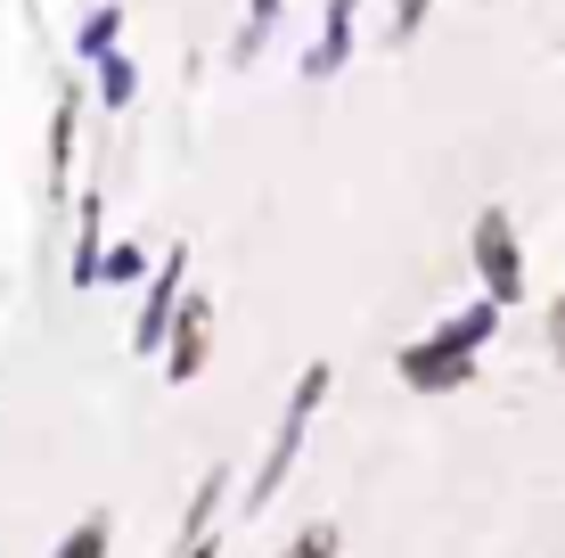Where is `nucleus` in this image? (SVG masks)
Returning <instances> with one entry per match:
<instances>
[{
	"label": "nucleus",
	"instance_id": "f3484780",
	"mask_svg": "<svg viewBox=\"0 0 565 558\" xmlns=\"http://www.w3.org/2000/svg\"><path fill=\"white\" fill-rule=\"evenodd\" d=\"M550 361H557V370H565V296L550 304Z\"/></svg>",
	"mask_w": 565,
	"mask_h": 558
},
{
	"label": "nucleus",
	"instance_id": "f8f14e48",
	"mask_svg": "<svg viewBox=\"0 0 565 558\" xmlns=\"http://www.w3.org/2000/svg\"><path fill=\"white\" fill-rule=\"evenodd\" d=\"M131 99H140V66L124 50H107L99 57V107H131Z\"/></svg>",
	"mask_w": 565,
	"mask_h": 558
},
{
	"label": "nucleus",
	"instance_id": "a211bd4d",
	"mask_svg": "<svg viewBox=\"0 0 565 558\" xmlns=\"http://www.w3.org/2000/svg\"><path fill=\"white\" fill-rule=\"evenodd\" d=\"M181 558H222V543H213V534H189V550Z\"/></svg>",
	"mask_w": 565,
	"mask_h": 558
},
{
	"label": "nucleus",
	"instance_id": "9d476101",
	"mask_svg": "<svg viewBox=\"0 0 565 558\" xmlns=\"http://www.w3.org/2000/svg\"><path fill=\"white\" fill-rule=\"evenodd\" d=\"M148 263H156V255H148L140 239H107V246H99V280H90V287H140Z\"/></svg>",
	"mask_w": 565,
	"mask_h": 558
},
{
	"label": "nucleus",
	"instance_id": "39448f33",
	"mask_svg": "<svg viewBox=\"0 0 565 558\" xmlns=\"http://www.w3.org/2000/svg\"><path fill=\"white\" fill-rule=\"evenodd\" d=\"M181 287H189V246H164V255L148 263V280H140V313H131V354H156V345H164V320H172V304H181Z\"/></svg>",
	"mask_w": 565,
	"mask_h": 558
},
{
	"label": "nucleus",
	"instance_id": "423d86ee",
	"mask_svg": "<svg viewBox=\"0 0 565 558\" xmlns=\"http://www.w3.org/2000/svg\"><path fill=\"white\" fill-rule=\"evenodd\" d=\"M353 42H361V0H328L320 9V42L303 50V83H328V74L353 57Z\"/></svg>",
	"mask_w": 565,
	"mask_h": 558
},
{
	"label": "nucleus",
	"instance_id": "f257e3e1",
	"mask_svg": "<svg viewBox=\"0 0 565 558\" xmlns=\"http://www.w3.org/2000/svg\"><path fill=\"white\" fill-rule=\"evenodd\" d=\"M500 320H509V304H492V296L467 304V313H451V320H435L426 337H411L394 354V378L411 394H451V387H467V378H476V354L500 337Z\"/></svg>",
	"mask_w": 565,
	"mask_h": 558
},
{
	"label": "nucleus",
	"instance_id": "9b49d317",
	"mask_svg": "<svg viewBox=\"0 0 565 558\" xmlns=\"http://www.w3.org/2000/svg\"><path fill=\"white\" fill-rule=\"evenodd\" d=\"M279 9H287V0H246V25H238V42H230V57H238V66H246V57H263L270 25H279Z\"/></svg>",
	"mask_w": 565,
	"mask_h": 558
},
{
	"label": "nucleus",
	"instance_id": "ddd939ff",
	"mask_svg": "<svg viewBox=\"0 0 565 558\" xmlns=\"http://www.w3.org/2000/svg\"><path fill=\"white\" fill-rule=\"evenodd\" d=\"M107 543H115V526H107V517H99V509H90V517H83V526H74V534H66V543H57V550H50V558H107Z\"/></svg>",
	"mask_w": 565,
	"mask_h": 558
},
{
	"label": "nucleus",
	"instance_id": "2eb2a0df",
	"mask_svg": "<svg viewBox=\"0 0 565 558\" xmlns=\"http://www.w3.org/2000/svg\"><path fill=\"white\" fill-rule=\"evenodd\" d=\"M426 9H435V0H394V17H385V42H418V33H426Z\"/></svg>",
	"mask_w": 565,
	"mask_h": 558
},
{
	"label": "nucleus",
	"instance_id": "1a4fd4ad",
	"mask_svg": "<svg viewBox=\"0 0 565 558\" xmlns=\"http://www.w3.org/2000/svg\"><path fill=\"white\" fill-rule=\"evenodd\" d=\"M107 50H124V9H115V0H99V9L74 25V57H83V66H99Z\"/></svg>",
	"mask_w": 565,
	"mask_h": 558
},
{
	"label": "nucleus",
	"instance_id": "6e6552de",
	"mask_svg": "<svg viewBox=\"0 0 565 558\" xmlns=\"http://www.w3.org/2000/svg\"><path fill=\"white\" fill-rule=\"evenodd\" d=\"M99 246H107V198L83 189V198H74V287L99 280Z\"/></svg>",
	"mask_w": 565,
	"mask_h": 558
},
{
	"label": "nucleus",
	"instance_id": "7ed1b4c3",
	"mask_svg": "<svg viewBox=\"0 0 565 558\" xmlns=\"http://www.w3.org/2000/svg\"><path fill=\"white\" fill-rule=\"evenodd\" d=\"M467 263H476V280H483L492 304H524V239H516L509 206H483V214L467 222Z\"/></svg>",
	"mask_w": 565,
	"mask_h": 558
},
{
	"label": "nucleus",
	"instance_id": "dca6fc26",
	"mask_svg": "<svg viewBox=\"0 0 565 558\" xmlns=\"http://www.w3.org/2000/svg\"><path fill=\"white\" fill-rule=\"evenodd\" d=\"M222 493H230V468H205V485H198V502H189V534H205V517L222 509Z\"/></svg>",
	"mask_w": 565,
	"mask_h": 558
},
{
	"label": "nucleus",
	"instance_id": "0eeeda50",
	"mask_svg": "<svg viewBox=\"0 0 565 558\" xmlns=\"http://www.w3.org/2000/svg\"><path fill=\"white\" fill-rule=\"evenodd\" d=\"M74 107H83V91H57V107H50V148H42V157H50V172H42V189H50V198L57 206H66L74 198Z\"/></svg>",
	"mask_w": 565,
	"mask_h": 558
},
{
	"label": "nucleus",
	"instance_id": "20e7f679",
	"mask_svg": "<svg viewBox=\"0 0 565 558\" xmlns=\"http://www.w3.org/2000/svg\"><path fill=\"white\" fill-rule=\"evenodd\" d=\"M164 378L172 387H189V378L205 370V354H213V296H198V287H181V304H172V320H164Z\"/></svg>",
	"mask_w": 565,
	"mask_h": 558
},
{
	"label": "nucleus",
	"instance_id": "f03ea898",
	"mask_svg": "<svg viewBox=\"0 0 565 558\" xmlns=\"http://www.w3.org/2000/svg\"><path fill=\"white\" fill-rule=\"evenodd\" d=\"M328 387H337V361H303L296 394H287V419H279V435H270V452H263L255 485H246V509H270V493L287 485V468H296V452H303L311 419H320V402H328Z\"/></svg>",
	"mask_w": 565,
	"mask_h": 558
},
{
	"label": "nucleus",
	"instance_id": "4468645a",
	"mask_svg": "<svg viewBox=\"0 0 565 558\" xmlns=\"http://www.w3.org/2000/svg\"><path fill=\"white\" fill-rule=\"evenodd\" d=\"M344 550V534H337V517H311V526L296 534V543H287L279 558H337Z\"/></svg>",
	"mask_w": 565,
	"mask_h": 558
}]
</instances>
